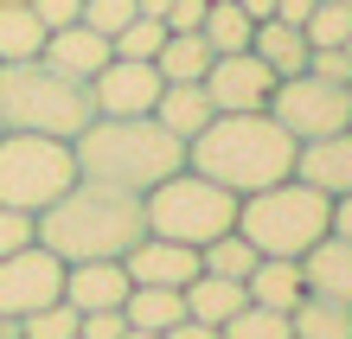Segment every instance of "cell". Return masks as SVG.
<instances>
[{
    "label": "cell",
    "instance_id": "6da1fadb",
    "mask_svg": "<svg viewBox=\"0 0 352 339\" xmlns=\"http://www.w3.org/2000/svg\"><path fill=\"white\" fill-rule=\"evenodd\" d=\"M141 237H148L141 193H122V186H102L84 173L65 186V199L38 211V243L65 263H122Z\"/></svg>",
    "mask_w": 352,
    "mask_h": 339
},
{
    "label": "cell",
    "instance_id": "7a4b0ae2",
    "mask_svg": "<svg viewBox=\"0 0 352 339\" xmlns=\"http://www.w3.org/2000/svg\"><path fill=\"white\" fill-rule=\"evenodd\" d=\"M295 135L282 129L269 109H243V116H212L205 129L186 141V166L205 179H218L224 193L250 199L263 186H276L295 173Z\"/></svg>",
    "mask_w": 352,
    "mask_h": 339
},
{
    "label": "cell",
    "instance_id": "3957f363",
    "mask_svg": "<svg viewBox=\"0 0 352 339\" xmlns=\"http://www.w3.org/2000/svg\"><path fill=\"white\" fill-rule=\"evenodd\" d=\"M77 173L122 186V193H154L167 173L186 166V141L167 135L154 116H96L84 135L71 141Z\"/></svg>",
    "mask_w": 352,
    "mask_h": 339
},
{
    "label": "cell",
    "instance_id": "277c9868",
    "mask_svg": "<svg viewBox=\"0 0 352 339\" xmlns=\"http://www.w3.org/2000/svg\"><path fill=\"white\" fill-rule=\"evenodd\" d=\"M96 122L90 83H77L65 71H52L45 58H19L0 65V129H26L52 141H77Z\"/></svg>",
    "mask_w": 352,
    "mask_h": 339
},
{
    "label": "cell",
    "instance_id": "5b68a950",
    "mask_svg": "<svg viewBox=\"0 0 352 339\" xmlns=\"http://www.w3.org/2000/svg\"><path fill=\"white\" fill-rule=\"evenodd\" d=\"M237 230L256 243V256H295L301 263L333 230V199L288 173L276 186H263V193L237 199Z\"/></svg>",
    "mask_w": 352,
    "mask_h": 339
},
{
    "label": "cell",
    "instance_id": "8992f818",
    "mask_svg": "<svg viewBox=\"0 0 352 339\" xmlns=\"http://www.w3.org/2000/svg\"><path fill=\"white\" fill-rule=\"evenodd\" d=\"M141 211H148L154 237H173V243H192V250H205L224 230H237V193H224L218 179L192 173V166H179L154 193H141Z\"/></svg>",
    "mask_w": 352,
    "mask_h": 339
},
{
    "label": "cell",
    "instance_id": "52a82bcc",
    "mask_svg": "<svg viewBox=\"0 0 352 339\" xmlns=\"http://www.w3.org/2000/svg\"><path fill=\"white\" fill-rule=\"evenodd\" d=\"M77 179L71 141L26 135V129H0V205L13 211H45L52 199H65V186Z\"/></svg>",
    "mask_w": 352,
    "mask_h": 339
},
{
    "label": "cell",
    "instance_id": "ba28073f",
    "mask_svg": "<svg viewBox=\"0 0 352 339\" xmlns=\"http://www.w3.org/2000/svg\"><path fill=\"white\" fill-rule=\"evenodd\" d=\"M269 116H276L295 141H320V135H333V129H352V96H346V83H327L314 71H295V77L276 83Z\"/></svg>",
    "mask_w": 352,
    "mask_h": 339
},
{
    "label": "cell",
    "instance_id": "9c48e42d",
    "mask_svg": "<svg viewBox=\"0 0 352 339\" xmlns=\"http://www.w3.org/2000/svg\"><path fill=\"white\" fill-rule=\"evenodd\" d=\"M65 301V256H52L45 243H26L13 256H0V314L26 320V314Z\"/></svg>",
    "mask_w": 352,
    "mask_h": 339
},
{
    "label": "cell",
    "instance_id": "30bf717a",
    "mask_svg": "<svg viewBox=\"0 0 352 339\" xmlns=\"http://www.w3.org/2000/svg\"><path fill=\"white\" fill-rule=\"evenodd\" d=\"M276 83L282 77L269 71L256 52H224V58H212V71H205V96H212L218 116H243V109H269Z\"/></svg>",
    "mask_w": 352,
    "mask_h": 339
},
{
    "label": "cell",
    "instance_id": "8fae6325",
    "mask_svg": "<svg viewBox=\"0 0 352 339\" xmlns=\"http://www.w3.org/2000/svg\"><path fill=\"white\" fill-rule=\"evenodd\" d=\"M160 90H167V77H160L154 65H135V58H109V65L90 77L96 116H154Z\"/></svg>",
    "mask_w": 352,
    "mask_h": 339
},
{
    "label": "cell",
    "instance_id": "7c38bea8",
    "mask_svg": "<svg viewBox=\"0 0 352 339\" xmlns=\"http://www.w3.org/2000/svg\"><path fill=\"white\" fill-rule=\"evenodd\" d=\"M122 269H129V282H141V288H186V282L199 275V250L148 230V237L122 256Z\"/></svg>",
    "mask_w": 352,
    "mask_h": 339
},
{
    "label": "cell",
    "instance_id": "4fadbf2b",
    "mask_svg": "<svg viewBox=\"0 0 352 339\" xmlns=\"http://www.w3.org/2000/svg\"><path fill=\"white\" fill-rule=\"evenodd\" d=\"M295 179H307L327 199H346L352 193V129H333V135H320V141H301L295 147Z\"/></svg>",
    "mask_w": 352,
    "mask_h": 339
},
{
    "label": "cell",
    "instance_id": "5bb4252c",
    "mask_svg": "<svg viewBox=\"0 0 352 339\" xmlns=\"http://www.w3.org/2000/svg\"><path fill=\"white\" fill-rule=\"evenodd\" d=\"M38 58H45L52 71H65V77H77V83H90V77L116 58V45H109L96 26H84V19H77V26L45 32V52H38Z\"/></svg>",
    "mask_w": 352,
    "mask_h": 339
},
{
    "label": "cell",
    "instance_id": "9a60e30c",
    "mask_svg": "<svg viewBox=\"0 0 352 339\" xmlns=\"http://www.w3.org/2000/svg\"><path fill=\"white\" fill-rule=\"evenodd\" d=\"M129 269L122 263H65V301L77 314H116L129 301Z\"/></svg>",
    "mask_w": 352,
    "mask_h": 339
},
{
    "label": "cell",
    "instance_id": "2e32d148",
    "mask_svg": "<svg viewBox=\"0 0 352 339\" xmlns=\"http://www.w3.org/2000/svg\"><path fill=\"white\" fill-rule=\"evenodd\" d=\"M301 282H307V294H320V301L352 307V237L327 230V237L301 256Z\"/></svg>",
    "mask_w": 352,
    "mask_h": 339
},
{
    "label": "cell",
    "instance_id": "e0dca14e",
    "mask_svg": "<svg viewBox=\"0 0 352 339\" xmlns=\"http://www.w3.org/2000/svg\"><path fill=\"white\" fill-rule=\"evenodd\" d=\"M179 294H186V320H205V327H224L231 314L250 307V288H243V282H224V275H205V269Z\"/></svg>",
    "mask_w": 352,
    "mask_h": 339
},
{
    "label": "cell",
    "instance_id": "ac0fdd59",
    "mask_svg": "<svg viewBox=\"0 0 352 339\" xmlns=\"http://www.w3.org/2000/svg\"><path fill=\"white\" fill-rule=\"evenodd\" d=\"M250 301L256 307H276V314H295L301 307V294H307V282H301V263L295 256H263L256 269H250Z\"/></svg>",
    "mask_w": 352,
    "mask_h": 339
},
{
    "label": "cell",
    "instance_id": "d6986e66",
    "mask_svg": "<svg viewBox=\"0 0 352 339\" xmlns=\"http://www.w3.org/2000/svg\"><path fill=\"white\" fill-rule=\"evenodd\" d=\"M250 52H256V58H263V65L276 71V77H295V71H307V58H314L307 32H301V26H288V19H256Z\"/></svg>",
    "mask_w": 352,
    "mask_h": 339
},
{
    "label": "cell",
    "instance_id": "ffe728a7",
    "mask_svg": "<svg viewBox=\"0 0 352 339\" xmlns=\"http://www.w3.org/2000/svg\"><path fill=\"white\" fill-rule=\"evenodd\" d=\"M212 116H218V109H212V96H205V83H167L160 102H154V122H160L167 135H179V141H192Z\"/></svg>",
    "mask_w": 352,
    "mask_h": 339
},
{
    "label": "cell",
    "instance_id": "44dd1931",
    "mask_svg": "<svg viewBox=\"0 0 352 339\" xmlns=\"http://www.w3.org/2000/svg\"><path fill=\"white\" fill-rule=\"evenodd\" d=\"M122 320L129 327H141V333H167V327H179L186 320V294L179 288H129V301H122Z\"/></svg>",
    "mask_w": 352,
    "mask_h": 339
},
{
    "label": "cell",
    "instance_id": "7402d4cb",
    "mask_svg": "<svg viewBox=\"0 0 352 339\" xmlns=\"http://www.w3.org/2000/svg\"><path fill=\"white\" fill-rule=\"evenodd\" d=\"M45 52V26L26 0H0V65H19V58Z\"/></svg>",
    "mask_w": 352,
    "mask_h": 339
},
{
    "label": "cell",
    "instance_id": "603a6c76",
    "mask_svg": "<svg viewBox=\"0 0 352 339\" xmlns=\"http://www.w3.org/2000/svg\"><path fill=\"white\" fill-rule=\"evenodd\" d=\"M212 45H205L199 32H167V45H160L154 58V71L167 77V83H205V71H212Z\"/></svg>",
    "mask_w": 352,
    "mask_h": 339
},
{
    "label": "cell",
    "instance_id": "cb8c5ba5",
    "mask_svg": "<svg viewBox=\"0 0 352 339\" xmlns=\"http://www.w3.org/2000/svg\"><path fill=\"white\" fill-rule=\"evenodd\" d=\"M199 39L212 45L218 58L224 52H250V39H256V19L237 7V0H212L205 7V26H199Z\"/></svg>",
    "mask_w": 352,
    "mask_h": 339
},
{
    "label": "cell",
    "instance_id": "d4e9b609",
    "mask_svg": "<svg viewBox=\"0 0 352 339\" xmlns=\"http://www.w3.org/2000/svg\"><path fill=\"white\" fill-rule=\"evenodd\" d=\"M263 256H256V243L243 237V230H224V237H212L199 250V269L205 275H224V282H250V269H256Z\"/></svg>",
    "mask_w": 352,
    "mask_h": 339
},
{
    "label": "cell",
    "instance_id": "484cf974",
    "mask_svg": "<svg viewBox=\"0 0 352 339\" xmlns=\"http://www.w3.org/2000/svg\"><path fill=\"white\" fill-rule=\"evenodd\" d=\"M288 327H295V339H352V307L301 294V307L288 314Z\"/></svg>",
    "mask_w": 352,
    "mask_h": 339
},
{
    "label": "cell",
    "instance_id": "4316f807",
    "mask_svg": "<svg viewBox=\"0 0 352 339\" xmlns=\"http://www.w3.org/2000/svg\"><path fill=\"white\" fill-rule=\"evenodd\" d=\"M307 45L314 52H333V45H346L352 39V0H320L314 13H307Z\"/></svg>",
    "mask_w": 352,
    "mask_h": 339
},
{
    "label": "cell",
    "instance_id": "83f0119b",
    "mask_svg": "<svg viewBox=\"0 0 352 339\" xmlns=\"http://www.w3.org/2000/svg\"><path fill=\"white\" fill-rule=\"evenodd\" d=\"M109 45H116V58H135V65H154V58H160V45H167V26H160V19H148V13H135L129 26H122V32L109 39Z\"/></svg>",
    "mask_w": 352,
    "mask_h": 339
},
{
    "label": "cell",
    "instance_id": "f1b7e54d",
    "mask_svg": "<svg viewBox=\"0 0 352 339\" xmlns=\"http://www.w3.org/2000/svg\"><path fill=\"white\" fill-rule=\"evenodd\" d=\"M218 339H295V327H288V314H276V307H243V314H231V320L218 327Z\"/></svg>",
    "mask_w": 352,
    "mask_h": 339
},
{
    "label": "cell",
    "instance_id": "f546056e",
    "mask_svg": "<svg viewBox=\"0 0 352 339\" xmlns=\"http://www.w3.org/2000/svg\"><path fill=\"white\" fill-rule=\"evenodd\" d=\"M77 314L71 301H52V307H38V314H26L19 320V339H77Z\"/></svg>",
    "mask_w": 352,
    "mask_h": 339
},
{
    "label": "cell",
    "instance_id": "4dcf8cb0",
    "mask_svg": "<svg viewBox=\"0 0 352 339\" xmlns=\"http://www.w3.org/2000/svg\"><path fill=\"white\" fill-rule=\"evenodd\" d=\"M26 243H38V218L0 205V256H13V250H26Z\"/></svg>",
    "mask_w": 352,
    "mask_h": 339
},
{
    "label": "cell",
    "instance_id": "1f68e13d",
    "mask_svg": "<svg viewBox=\"0 0 352 339\" xmlns=\"http://www.w3.org/2000/svg\"><path fill=\"white\" fill-rule=\"evenodd\" d=\"M135 19V0H84V26H96L102 39H116Z\"/></svg>",
    "mask_w": 352,
    "mask_h": 339
},
{
    "label": "cell",
    "instance_id": "d6a6232c",
    "mask_svg": "<svg viewBox=\"0 0 352 339\" xmlns=\"http://www.w3.org/2000/svg\"><path fill=\"white\" fill-rule=\"evenodd\" d=\"M26 7L38 13V26H45V32L77 26V19H84V0H26Z\"/></svg>",
    "mask_w": 352,
    "mask_h": 339
},
{
    "label": "cell",
    "instance_id": "836d02e7",
    "mask_svg": "<svg viewBox=\"0 0 352 339\" xmlns=\"http://www.w3.org/2000/svg\"><path fill=\"white\" fill-rule=\"evenodd\" d=\"M307 71L327 77V83H352V58H346V45H333V52H314V58H307Z\"/></svg>",
    "mask_w": 352,
    "mask_h": 339
},
{
    "label": "cell",
    "instance_id": "e575fe53",
    "mask_svg": "<svg viewBox=\"0 0 352 339\" xmlns=\"http://www.w3.org/2000/svg\"><path fill=\"white\" fill-rule=\"evenodd\" d=\"M122 333H129L122 307L116 314H84V320H77V339H122Z\"/></svg>",
    "mask_w": 352,
    "mask_h": 339
},
{
    "label": "cell",
    "instance_id": "d590c367",
    "mask_svg": "<svg viewBox=\"0 0 352 339\" xmlns=\"http://www.w3.org/2000/svg\"><path fill=\"white\" fill-rule=\"evenodd\" d=\"M205 7H212V0H173V7H167V32H199Z\"/></svg>",
    "mask_w": 352,
    "mask_h": 339
},
{
    "label": "cell",
    "instance_id": "8d00e7d4",
    "mask_svg": "<svg viewBox=\"0 0 352 339\" xmlns=\"http://www.w3.org/2000/svg\"><path fill=\"white\" fill-rule=\"evenodd\" d=\"M320 0H276V19H288V26H307V13H314Z\"/></svg>",
    "mask_w": 352,
    "mask_h": 339
},
{
    "label": "cell",
    "instance_id": "74e56055",
    "mask_svg": "<svg viewBox=\"0 0 352 339\" xmlns=\"http://www.w3.org/2000/svg\"><path fill=\"white\" fill-rule=\"evenodd\" d=\"M160 339H218V327H205V320H179V327H167Z\"/></svg>",
    "mask_w": 352,
    "mask_h": 339
},
{
    "label": "cell",
    "instance_id": "f35d334b",
    "mask_svg": "<svg viewBox=\"0 0 352 339\" xmlns=\"http://www.w3.org/2000/svg\"><path fill=\"white\" fill-rule=\"evenodd\" d=\"M333 230H340V237H352V193L333 199Z\"/></svg>",
    "mask_w": 352,
    "mask_h": 339
},
{
    "label": "cell",
    "instance_id": "ab89813d",
    "mask_svg": "<svg viewBox=\"0 0 352 339\" xmlns=\"http://www.w3.org/2000/svg\"><path fill=\"white\" fill-rule=\"evenodd\" d=\"M167 7H173V0H135V13H148V19H160V26H167Z\"/></svg>",
    "mask_w": 352,
    "mask_h": 339
},
{
    "label": "cell",
    "instance_id": "60d3db41",
    "mask_svg": "<svg viewBox=\"0 0 352 339\" xmlns=\"http://www.w3.org/2000/svg\"><path fill=\"white\" fill-rule=\"evenodd\" d=\"M237 7L250 13V19H276V0H237Z\"/></svg>",
    "mask_w": 352,
    "mask_h": 339
},
{
    "label": "cell",
    "instance_id": "b9f144b4",
    "mask_svg": "<svg viewBox=\"0 0 352 339\" xmlns=\"http://www.w3.org/2000/svg\"><path fill=\"white\" fill-rule=\"evenodd\" d=\"M0 339H19V320H7V314H0Z\"/></svg>",
    "mask_w": 352,
    "mask_h": 339
},
{
    "label": "cell",
    "instance_id": "7bdbcfd3",
    "mask_svg": "<svg viewBox=\"0 0 352 339\" xmlns=\"http://www.w3.org/2000/svg\"><path fill=\"white\" fill-rule=\"evenodd\" d=\"M122 339H160V333H141V327H129V333H122Z\"/></svg>",
    "mask_w": 352,
    "mask_h": 339
}]
</instances>
